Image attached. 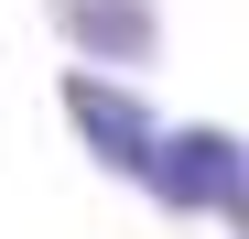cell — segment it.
Here are the masks:
<instances>
[{"label": "cell", "mask_w": 249, "mask_h": 239, "mask_svg": "<svg viewBox=\"0 0 249 239\" xmlns=\"http://www.w3.org/2000/svg\"><path fill=\"white\" fill-rule=\"evenodd\" d=\"M152 185L174 196V207H249V152L228 131H174L162 163H152Z\"/></svg>", "instance_id": "6da1fadb"}, {"label": "cell", "mask_w": 249, "mask_h": 239, "mask_svg": "<svg viewBox=\"0 0 249 239\" xmlns=\"http://www.w3.org/2000/svg\"><path fill=\"white\" fill-rule=\"evenodd\" d=\"M65 109L76 120H87V141L108 152V163H162V141H152V120H141V98H119V87H98V76H76V87H65Z\"/></svg>", "instance_id": "7a4b0ae2"}]
</instances>
